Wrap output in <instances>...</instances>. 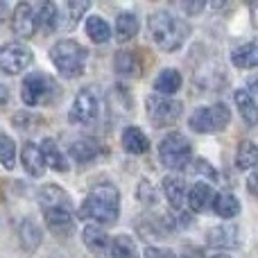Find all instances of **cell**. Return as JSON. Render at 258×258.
<instances>
[{"label":"cell","instance_id":"cell-1","mask_svg":"<svg viewBox=\"0 0 258 258\" xmlns=\"http://www.w3.org/2000/svg\"><path fill=\"white\" fill-rule=\"evenodd\" d=\"M80 220H95L98 224H113L120 215V192L113 183H100L86 195L80 209Z\"/></svg>","mask_w":258,"mask_h":258},{"label":"cell","instance_id":"cell-2","mask_svg":"<svg viewBox=\"0 0 258 258\" xmlns=\"http://www.w3.org/2000/svg\"><path fill=\"white\" fill-rule=\"evenodd\" d=\"M147 30H150V36L161 50L165 52H174L179 50L183 43H186L188 34H190V27H188L186 21L172 16L168 12H156L150 16V23H147Z\"/></svg>","mask_w":258,"mask_h":258},{"label":"cell","instance_id":"cell-3","mask_svg":"<svg viewBox=\"0 0 258 258\" xmlns=\"http://www.w3.org/2000/svg\"><path fill=\"white\" fill-rule=\"evenodd\" d=\"M86 48L77 41H71V39H63L59 43L52 45L50 50V59H52L54 68L59 71L61 77H80L84 73V63H86Z\"/></svg>","mask_w":258,"mask_h":258},{"label":"cell","instance_id":"cell-4","mask_svg":"<svg viewBox=\"0 0 258 258\" xmlns=\"http://www.w3.org/2000/svg\"><path fill=\"white\" fill-rule=\"evenodd\" d=\"M159 159L168 170H183L190 161V143L183 134L172 132L161 141Z\"/></svg>","mask_w":258,"mask_h":258},{"label":"cell","instance_id":"cell-5","mask_svg":"<svg viewBox=\"0 0 258 258\" xmlns=\"http://www.w3.org/2000/svg\"><path fill=\"white\" fill-rule=\"evenodd\" d=\"M190 127L200 134H215L222 132L231 122V111L224 104H211V107H200L192 111L190 116Z\"/></svg>","mask_w":258,"mask_h":258},{"label":"cell","instance_id":"cell-6","mask_svg":"<svg viewBox=\"0 0 258 258\" xmlns=\"http://www.w3.org/2000/svg\"><path fill=\"white\" fill-rule=\"evenodd\" d=\"M100 109H102V102H100V93L95 86H86L77 93L75 102H73L71 109V122H77V125H93L100 118Z\"/></svg>","mask_w":258,"mask_h":258},{"label":"cell","instance_id":"cell-7","mask_svg":"<svg viewBox=\"0 0 258 258\" xmlns=\"http://www.w3.org/2000/svg\"><path fill=\"white\" fill-rule=\"evenodd\" d=\"M54 95V84L43 75V73H30L23 80L21 98L27 107H39V104L50 102Z\"/></svg>","mask_w":258,"mask_h":258},{"label":"cell","instance_id":"cell-8","mask_svg":"<svg viewBox=\"0 0 258 258\" xmlns=\"http://www.w3.org/2000/svg\"><path fill=\"white\" fill-rule=\"evenodd\" d=\"M181 116V102L163 98V95H152L147 98V118L156 129L174 125V120Z\"/></svg>","mask_w":258,"mask_h":258},{"label":"cell","instance_id":"cell-9","mask_svg":"<svg viewBox=\"0 0 258 258\" xmlns=\"http://www.w3.org/2000/svg\"><path fill=\"white\" fill-rule=\"evenodd\" d=\"M32 63V50L23 43H7L0 48V71L18 75Z\"/></svg>","mask_w":258,"mask_h":258},{"label":"cell","instance_id":"cell-10","mask_svg":"<svg viewBox=\"0 0 258 258\" xmlns=\"http://www.w3.org/2000/svg\"><path fill=\"white\" fill-rule=\"evenodd\" d=\"M45 224L57 236H71L75 229V213H73V209H48L45 211Z\"/></svg>","mask_w":258,"mask_h":258},{"label":"cell","instance_id":"cell-11","mask_svg":"<svg viewBox=\"0 0 258 258\" xmlns=\"http://www.w3.org/2000/svg\"><path fill=\"white\" fill-rule=\"evenodd\" d=\"M206 242L215 249H233V247L240 245V231L233 224H220V227H213L209 231Z\"/></svg>","mask_w":258,"mask_h":258},{"label":"cell","instance_id":"cell-12","mask_svg":"<svg viewBox=\"0 0 258 258\" xmlns=\"http://www.w3.org/2000/svg\"><path fill=\"white\" fill-rule=\"evenodd\" d=\"M12 30H14V34L21 36V39H30V36L34 34L36 25H34V12H32V5H27V3L16 5L14 16H12Z\"/></svg>","mask_w":258,"mask_h":258},{"label":"cell","instance_id":"cell-13","mask_svg":"<svg viewBox=\"0 0 258 258\" xmlns=\"http://www.w3.org/2000/svg\"><path fill=\"white\" fill-rule=\"evenodd\" d=\"M21 163L27 170V174H32V177H41L45 172V161H43V154H41V147L36 143H25L23 145Z\"/></svg>","mask_w":258,"mask_h":258},{"label":"cell","instance_id":"cell-14","mask_svg":"<svg viewBox=\"0 0 258 258\" xmlns=\"http://www.w3.org/2000/svg\"><path fill=\"white\" fill-rule=\"evenodd\" d=\"M39 204L43 206V211H48V209H73L68 192L61 190L59 186H45V188H41Z\"/></svg>","mask_w":258,"mask_h":258},{"label":"cell","instance_id":"cell-15","mask_svg":"<svg viewBox=\"0 0 258 258\" xmlns=\"http://www.w3.org/2000/svg\"><path fill=\"white\" fill-rule=\"evenodd\" d=\"M41 154H43V161L50 163V168L57 170V172H66L68 170V161L63 156V152L59 150V145L52 141V138H45L41 143Z\"/></svg>","mask_w":258,"mask_h":258},{"label":"cell","instance_id":"cell-16","mask_svg":"<svg viewBox=\"0 0 258 258\" xmlns=\"http://www.w3.org/2000/svg\"><path fill=\"white\" fill-rule=\"evenodd\" d=\"M163 190H165V197H168L170 206L172 209H183L186 204V183L181 181L179 177H165L163 179Z\"/></svg>","mask_w":258,"mask_h":258},{"label":"cell","instance_id":"cell-17","mask_svg":"<svg viewBox=\"0 0 258 258\" xmlns=\"http://www.w3.org/2000/svg\"><path fill=\"white\" fill-rule=\"evenodd\" d=\"M211 200H213V190L206 183H195V186L188 190V206H190L192 213H202L204 209H209Z\"/></svg>","mask_w":258,"mask_h":258},{"label":"cell","instance_id":"cell-18","mask_svg":"<svg viewBox=\"0 0 258 258\" xmlns=\"http://www.w3.org/2000/svg\"><path fill=\"white\" fill-rule=\"evenodd\" d=\"M122 145H125V150L132 152V154H145V152L150 150V141H147V136L134 125L122 132Z\"/></svg>","mask_w":258,"mask_h":258},{"label":"cell","instance_id":"cell-19","mask_svg":"<svg viewBox=\"0 0 258 258\" xmlns=\"http://www.w3.org/2000/svg\"><path fill=\"white\" fill-rule=\"evenodd\" d=\"M179 86H181V75H179L174 68L161 71V75L156 77V82H154V91H159V95H163V98L177 93Z\"/></svg>","mask_w":258,"mask_h":258},{"label":"cell","instance_id":"cell-20","mask_svg":"<svg viewBox=\"0 0 258 258\" xmlns=\"http://www.w3.org/2000/svg\"><path fill=\"white\" fill-rule=\"evenodd\" d=\"M91 7V3H86V0H80V3H75V0H71V3H66L63 7H57V16H66L68 21L63 23V30H71V27L77 25V21L82 18V14L86 12V9Z\"/></svg>","mask_w":258,"mask_h":258},{"label":"cell","instance_id":"cell-21","mask_svg":"<svg viewBox=\"0 0 258 258\" xmlns=\"http://www.w3.org/2000/svg\"><path fill=\"white\" fill-rule=\"evenodd\" d=\"M113 66H116V71L120 73L122 77H138L141 75V63H138L136 54L127 52V50H120V52L116 54Z\"/></svg>","mask_w":258,"mask_h":258},{"label":"cell","instance_id":"cell-22","mask_svg":"<svg viewBox=\"0 0 258 258\" xmlns=\"http://www.w3.org/2000/svg\"><path fill=\"white\" fill-rule=\"evenodd\" d=\"M136 34H138V18L129 12H122L116 18V39L120 43H125V41L134 39Z\"/></svg>","mask_w":258,"mask_h":258},{"label":"cell","instance_id":"cell-23","mask_svg":"<svg viewBox=\"0 0 258 258\" xmlns=\"http://www.w3.org/2000/svg\"><path fill=\"white\" fill-rule=\"evenodd\" d=\"M236 104L240 109V116L245 118V122L249 127L256 125V118H258V109H256V102H254V95L247 93L245 89L236 91Z\"/></svg>","mask_w":258,"mask_h":258},{"label":"cell","instance_id":"cell-24","mask_svg":"<svg viewBox=\"0 0 258 258\" xmlns=\"http://www.w3.org/2000/svg\"><path fill=\"white\" fill-rule=\"evenodd\" d=\"M231 59H233V66H238V68H247V71L256 68V63H258L256 43H245V45H240V48H236Z\"/></svg>","mask_w":258,"mask_h":258},{"label":"cell","instance_id":"cell-25","mask_svg":"<svg viewBox=\"0 0 258 258\" xmlns=\"http://www.w3.org/2000/svg\"><path fill=\"white\" fill-rule=\"evenodd\" d=\"M213 211L220 218H236L240 213V202L231 195V192H220L213 200Z\"/></svg>","mask_w":258,"mask_h":258},{"label":"cell","instance_id":"cell-26","mask_svg":"<svg viewBox=\"0 0 258 258\" xmlns=\"http://www.w3.org/2000/svg\"><path fill=\"white\" fill-rule=\"evenodd\" d=\"M86 34L91 36L93 43H107L111 39V27L107 25L104 18L91 16V18H86Z\"/></svg>","mask_w":258,"mask_h":258},{"label":"cell","instance_id":"cell-27","mask_svg":"<svg viewBox=\"0 0 258 258\" xmlns=\"http://www.w3.org/2000/svg\"><path fill=\"white\" fill-rule=\"evenodd\" d=\"M21 245L25 247L27 251H34L36 247L41 245V229L34 220H23L21 224Z\"/></svg>","mask_w":258,"mask_h":258},{"label":"cell","instance_id":"cell-28","mask_svg":"<svg viewBox=\"0 0 258 258\" xmlns=\"http://www.w3.org/2000/svg\"><path fill=\"white\" fill-rule=\"evenodd\" d=\"M71 156L77 161V163H89L98 156V145L89 138H82V141H75L71 145Z\"/></svg>","mask_w":258,"mask_h":258},{"label":"cell","instance_id":"cell-29","mask_svg":"<svg viewBox=\"0 0 258 258\" xmlns=\"http://www.w3.org/2000/svg\"><path fill=\"white\" fill-rule=\"evenodd\" d=\"M258 161V150L251 141H242L236 152V165L240 170H251Z\"/></svg>","mask_w":258,"mask_h":258},{"label":"cell","instance_id":"cell-30","mask_svg":"<svg viewBox=\"0 0 258 258\" xmlns=\"http://www.w3.org/2000/svg\"><path fill=\"white\" fill-rule=\"evenodd\" d=\"M34 25H39L41 30L52 32L57 27V5L54 3H43L39 7V14L34 16Z\"/></svg>","mask_w":258,"mask_h":258},{"label":"cell","instance_id":"cell-31","mask_svg":"<svg viewBox=\"0 0 258 258\" xmlns=\"http://www.w3.org/2000/svg\"><path fill=\"white\" fill-rule=\"evenodd\" d=\"M82 238H84V245L89 247V249H102L109 242V236L98 224H89V227L84 229V233H82Z\"/></svg>","mask_w":258,"mask_h":258},{"label":"cell","instance_id":"cell-32","mask_svg":"<svg viewBox=\"0 0 258 258\" xmlns=\"http://www.w3.org/2000/svg\"><path fill=\"white\" fill-rule=\"evenodd\" d=\"M111 254L113 258H138L136 242L129 236H116L111 240Z\"/></svg>","mask_w":258,"mask_h":258},{"label":"cell","instance_id":"cell-33","mask_svg":"<svg viewBox=\"0 0 258 258\" xmlns=\"http://www.w3.org/2000/svg\"><path fill=\"white\" fill-rule=\"evenodd\" d=\"M14 161H16V145H14V141L7 136V134L0 132V165L12 170Z\"/></svg>","mask_w":258,"mask_h":258},{"label":"cell","instance_id":"cell-34","mask_svg":"<svg viewBox=\"0 0 258 258\" xmlns=\"http://www.w3.org/2000/svg\"><path fill=\"white\" fill-rule=\"evenodd\" d=\"M192 170H195L197 174H204V177L211 179V181H215V179H218V172H215V170L211 168L209 161H204V159H197L195 161V168H192Z\"/></svg>","mask_w":258,"mask_h":258},{"label":"cell","instance_id":"cell-35","mask_svg":"<svg viewBox=\"0 0 258 258\" xmlns=\"http://www.w3.org/2000/svg\"><path fill=\"white\" fill-rule=\"evenodd\" d=\"M39 122H41V118H34L30 113H16L14 116V125L18 129H32V125H39Z\"/></svg>","mask_w":258,"mask_h":258},{"label":"cell","instance_id":"cell-36","mask_svg":"<svg viewBox=\"0 0 258 258\" xmlns=\"http://www.w3.org/2000/svg\"><path fill=\"white\" fill-rule=\"evenodd\" d=\"M138 197H141V202H145V204H154L156 202L154 188H152L147 181H141V186H138Z\"/></svg>","mask_w":258,"mask_h":258},{"label":"cell","instance_id":"cell-37","mask_svg":"<svg viewBox=\"0 0 258 258\" xmlns=\"http://www.w3.org/2000/svg\"><path fill=\"white\" fill-rule=\"evenodd\" d=\"M145 258H174V254L168 249H159V247H147Z\"/></svg>","mask_w":258,"mask_h":258},{"label":"cell","instance_id":"cell-38","mask_svg":"<svg viewBox=\"0 0 258 258\" xmlns=\"http://www.w3.org/2000/svg\"><path fill=\"white\" fill-rule=\"evenodd\" d=\"M186 12H190V14H195V12H200V9H204V3H183L181 5Z\"/></svg>","mask_w":258,"mask_h":258},{"label":"cell","instance_id":"cell-39","mask_svg":"<svg viewBox=\"0 0 258 258\" xmlns=\"http://www.w3.org/2000/svg\"><path fill=\"white\" fill-rule=\"evenodd\" d=\"M247 188H249L251 195H256V174H251V177L247 179Z\"/></svg>","mask_w":258,"mask_h":258},{"label":"cell","instance_id":"cell-40","mask_svg":"<svg viewBox=\"0 0 258 258\" xmlns=\"http://www.w3.org/2000/svg\"><path fill=\"white\" fill-rule=\"evenodd\" d=\"M9 100V93H7V89H5L3 84H0V104H5Z\"/></svg>","mask_w":258,"mask_h":258},{"label":"cell","instance_id":"cell-41","mask_svg":"<svg viewBox=\"0 0 258 258\" xmlns=\"http://www.w3.org/2000/svg\"><path fill=\"white\" fill-rule=\"evenodd\" d=\"M218 258H229V256H218Z\"/></svg>","mask_w":258,"mask_h":258},{"label":"cell","instance_id":"cell-42","mask_svg":"<svg viewBox=\"0 0 258 258\" xmlns=\"http://www.w3.org/2000/svg\"><path fill=\"white\" fill-rule=\"evenodd\" d=\"M0 9H3V7H0ZM0 16H3V14H0Z\"/></svg>","mask_w":258,"mask_h":258}]
</instances>
